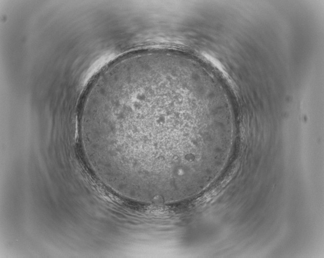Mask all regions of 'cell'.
<instances>
[{
    "label": "cell",
    "instance_id": "1",
    "mask_svg": "<svg viewBox=\"0 0 324 258\" xmlns=\"http://www.w3.org/2000/svg\"><path fill=\"white\" fill-rule=\"evenodd\" d=\"M199 88L167 72L125 74L92 97L81 134L111 183L170 195L193 184L203 150Z\"/></svg>",
    "mask_w": 324,
    "mask_h": 258
}]
</instances>
